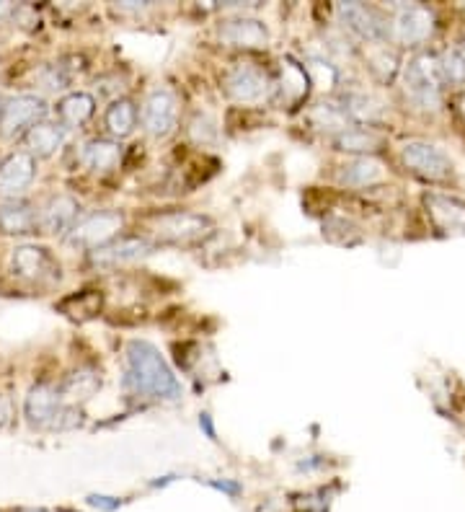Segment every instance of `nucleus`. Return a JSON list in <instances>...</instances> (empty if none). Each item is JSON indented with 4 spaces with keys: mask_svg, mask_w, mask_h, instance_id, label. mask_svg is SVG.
I'll use <instances>...</instances> for the list:
<instances>
[{
    "mask_svg": "<svg viewBox=\"0 0 465 512\" xmlns=\"http://www.w3.org/2000/svg\"><path fill=\"white\" fill-rule=\"evenodd\" d=\"M124 360H127V373H124L127 391L161 401L181 399V383L176 381L174 370L168 368L155 344L132 339L124 350Z\"/></svg>",
    "mask_w": 465,
    "mask_h": 512,
    "instance_id": "nucleus-1",
    "label": "nucleus"
},
{
    "mask_svg": "<svg viewBox=\"0 0 465 512\" xmlns=\"http://www.w3.org/2000/svg\"><path fill=\"white\" fill-rule=\"evenodd\" d=\"M403 91L419 109H440L442 75L437 55H419L403 68Z\"/></svg>",
    "mask_w": 465,
    "mask_h": 512,
    "instance_id": "nucleus-2",
    "label": "nucleus"
},
{
    "mask_svg": "<svg viewBox=\"0 0 465 512\" xmlns=\"http://www.w3.org/2000/svg\"><path fill=\"white\" fill-rule=\"evenodd\" d=\"M122 225L124 218L117 210H101V213L86 215L68 231V244L73 249H83L91 254V251L112 244L114 238H119Z\"/></svg>",
    "mask_w": 465,
    "mask_h": 512,
    "instance_id": "nucleus-3",
    "label": "nucleus"
},
{
    "mask_svg": "<svg viewBox=\"0 0 465 512\" xmlns=\"http://www.w3.org/2000/svg\"><path fill=\"white\" fill-rule=\"evenodd\" d=\"M223 88L228 99H233L236 104H259V101L272 96L274 83L267 70L256 68L251 63H238L225 73Z\"/></svg>",
    "mask_w": 465,
    "mask_h": 512,
    "instance_id": "nucleus-4",
    "label": "nucleus"
},
{
    "mask_svg": "<svg viewBox=\"0 0 465 512\" xmlns=\"http://www.w3.org/2000/svg\"><path fill=\"white\" fill-rule=\"evenodd\" d=\"M50 107L42 96L24 94V96H13L3 104L0 109V135L3 138H19V135H26L34 125L44 122Z\"/></svg>",
    "mask_w": 465,
    "mask_h": 512,
    "instance_id": "nucleus-5",
    "label": "nucleus"
},
{
    "mask_svg": "<svg viewBox=\"0 0 465 512\" xmlns=\"http://www.w3.org/2000/svg\"><path fill=\"white\" fill-rule=\"evenodd\" d=\"M401 158L416 176L429 179V182H440L453 171V163H450L445 150L432 143H424V140H411V143L403 145Z\"/></svg>",
    "mask_w": 465,
    "mask_h": 512,
    "instance_id": "nucleus-6",
    "label": "nucleus"
},
{
    "mask_svg": "<svg viewBox=\"0 0 465 512\" xmlns=\"http://www.w3.org/2000/svg\"><path fill=\"white\" fill-rule=\"evenodd\" d=\"M11 269L13 275L29 282L57 280V277H60V267H57L55 256L44 249V246L34 244H24L13 249Z\"/></svg>",
    "mask_w": 465,
    "mask_h": 512,
    "instance_id": "nucleus-7",
    "label": "nucleus"
},
{
    "mask_svg": "<svg viewBox=\"0 0 465 512\" xmlns=\"http://www.w3.org/2000/svg\"><path fill=\"white\" fill-rule=\"evenodd\" d=\"M179 122V101L168 88H155L150 91L143 104V127L153 138H166L171 135Z\"/></svg>",
    "mask_w": 465,
    "mask_h": 512,
    "instance_id": "nucleus-8",
    "label": "nucleus"
},
{
    "mask_svg": "<svg viewBox=\"0 0 465 512\" xmlns=\"http://www.w3.org/2000/svg\"><path fill=\"white\" fill-rule=\"evenodd\" d=\"M155 244L145 236H119L112 244L101 246V249L91 251V264L101 269H114L122 264H132L153 254Z\"/></svg>",
    "mask_w": 465,
    "mask_h": 512,
    "instance_id": "nucleus-9",
    "label": "nucleus"
},
{
    "mask_svg": "<svg viewBox=\"0 0 465 512\" xmlns=\"http://www.w3.org/2000/svg\"><path fill=\"white\" fill-rule=\"evenodd\" d=\"M62 409H65V404H62L60 388H55L52 383L31 386L24 399V414L31 427H55Z\"/></svg>",
    "mask_w": 465,
    "mask_h": 512,
    "instance_id": "nucleus-10",
    "label": "nucleus"
},
{
    "mask_svg": "<svg viewBox=\"0 0 465 512\" xmlns=\"http://www.w3.org/2000/svg\"><path fill=\"white\" fill-rule=\"evenodd\" d=\"M34 176H37V158L29 150H16L0 163V194L16 200L31 187Z\"/></svg>",
    "mask_w": 465,
    "mask_h": 512,
    "instance_id": "nucleus-11",
    "label": "nucleus"
},
{
    "mask_svg": "<svg viewBox=\"0 0 465 512\" xmlns=\"http://www.w3.org/2000/svg\"><path fill=\"white\" fill-rule=\"evenodd\" d=\"M212 220L197 213H166L155 220V236L161 241H194L210 233Z\"/></svg>",
    "mask_w": 465,
    "mask_h": 512,
    "instance_id": "nucleus-12",
    "label": "nucleus"
},
{
    "mask_svg": "<svg viewBox=\"0 0 465 512\" xmlns=\"http://www.w3.org/2000/svg\"><path fill=\"white\" fill-rule=\"evenodd\" d=\"M393 39L401 44H422L434 32V13L424 6H403L393 19Z\"/></svg>",
    "mask_w": 465,
    "mask_h": 512,
    "instance_id": "nucleus-13",
    "label": "nucleus"
},
{
    "mask_svg": "<svg viewBox=\"0 0 465 512\" xmlns=\"http://www.w3.org/2000/svg\"><path fill=\"white\" fill-rule=\"evenodd\" d=\"M336 16H339L341 26L349 29L357 37L367 39V42H380L385 39L388 29H385L383 19L372 8L362 6V3H339L336 6Z\"/></svg>",
    "mask_w": 465,
    "mask_h": 512,
    "instance_id": "nucleus-14",
    "label": "nucleus"
},
{
    "mask_svg": "<svg viewBox=\"0 0 465 512\" xmlns=\"http://www.w3.org/2000/svg\"><path fill=\"white\" fill-rule=\"evenodd\" d=\"M220 39H223L228 47H243V50H259V47H267L269 32L264 21L251 19V16H236V19H228L220 26Z\"/></svg>",
    "mask_w": 465,
    "mask_h": 512,
    "instance_id": "nucleus-15",
    "label": "nucleus"
},
{
    "mask_svg": "<svg viewBox=\"0 0 465 512\" xmlns=\"http://www.w3.org/2000/svg\"><path fill=\"white\" fill-rule=\"evenodd\" d=\"M81 205L70 194H55L39 213V228L44 233H68L78 220Z\"/></svg>",
    "mask_w": 465,
    "mask_h": 512,
    "instance_id": "nucleus-16",
    "label": "nucleus"
},
{
    "mask_svg": "<svg viewBox=\"0 0 465 512\" xmlns=\"http://www.w3.org/2000/svg\"><path fill=\"white\" fill-rule=\"evenodd\" d=\"M429 218L434 220L437 228L447 233L465 231V202L458 197H447V194H427L424 197Z\"/></svg>",
    "mask_w": 465,
    "mask_h": 512,
    "instance_id": "nucleus-17",
    "label": "nucleus"
},
{
    "mask_svg": "<svg viewBox=\"0 0 465 512\" xmlns=\"http://www.w3.org/2000/svg\"><path fill=\"white\" fill-rule=\"evenodd\" d=\"M24 143L34 158H50L68 143V130L57 122H39L26 132Z\"/></svg>",
    "mask_w": 465,
    "mask_h": 512,
    "instance_id": "nucleus-18",
    "label": "nucleus"
},
{
    "mask_svg": "<svg viewBox=\"0 0 465 512\" xmlns=\"http://www.w3.org/2000/svg\"><path fill=\"white\" fill-rule=\"evenodd\" d=\"M122 161V145L117 140L109 138H93L83 143L81 148V163L86 169L104 174V171L117 169V163Z\"/></svg>",
    "mask_w": 465,
    "mask_h": 512,
    "instance_id": "nucleus-19",
    "label": "nucleus"
},
{
    "mask_svg": "<svg viewBox=\"0 0 465 512\" xmlns=\"http://www.w3.org/2000/svg\"><path fill=\"white\" fill-rule=\"evenodd\" d=\"M39 225L37 210L24 200H11L0 207V233L6 236H26L34 233Z\"/></svg>",
    "mask_w": 465,
    "mask_h": 512,
    "instance_id": "nucleus-20",
    "label": "nucleus"
},
{
    "mask_svg": "<svg viewBox=\"0 0 465 512\" xmlns=\"http://www.w3.org/2000/svg\"><path fill=\"white\" fill-rule=\"evenodd\" d=\"M96 112V101L91 94H83V91H73V94L62 96L60 104H57V114L62 119V127H81L86 125L88 119Z\"/></svg>",
    "mask_w": 465,
    "mask_h": 512,
    "instance_id": "nucleus-21",
    "label": "nucleus"
},
{
    "mask_svg": "<svg viewBox=\"0 0 465 512\" xmlns=\"http://www.w3.org/2000/svg\"><path fill=\"white\" fill-rule=\"evenodd\" d=\"M99 388H101V375L91 368H81L65 378V383L60 386V396L62 401H73V404H78V401L91 399Z\"/></svg>",
    "mask_w": 465,
    "mask_h": 512,
    "instance_id": "nucleus-22",
    "label": "nucleus"
},
{
    "mask_svg": "<svg viewBox=\"0 0 465 512\" xmlns=\"http://www.w3.org/2000/svg\"><path fill=\"white\" fill-rule=\"evenodd\" d=\"M383 163L375 161V158H357V161L347 163V166H341L339 179L349 187H372V184L383 182Z\"/></svg>",
    "mask_w": 465,
    "mask_h": 512,
    "instance_id": "nucleus-23",
    "label": "nucleus"
},
{
    "mask_svg": "<svg viewBox=\"0 0 465 512\" xmlns=\"http://www.w3.org/2000/svg\"><path fill=\"white\" fill-rule=\"evenodd\" d=\"M106 130L112 132L114 138H130L137 127V107L130 99H117L104 114Z\"/></svg>",
    "mask_w": 465,
    "mask_h": 512,
    "instance_id": "nucleus-24",
    "label": "nucleus"
},
{
    "mask_svg": "<svg viewBox=\"0 0 465 512\" xmlns=\"http://www.w3.org/2000/svg\"><path fill=\"white\" fill-rule=\"evenodd\" d=\"M383 138L378 132L367 130V127H352V130H344L336 135L334 145L336 150H344V153H372L378 150Z\"/></svg>",
    "mask_w": 465,
    "mask_h": 512,
    "instance_id": "nucleus-25",
    "label": "nucleus"
},
{
    "mask_svg": "<svg viewBox=\"0 0 465 512\" xmlns=\"http://www.w3.org/2000/svg\"><path fill=\"white\" fill-rule=\"evenodd\" d=\"M341 109L347 112L349 119H354V122H367V125H372V122H378L383 117V109H380L378 101L367 94H349L347 99L341 101Z\"/></svg>",
    "mask_w": 465,
    "mask_h": 512,
    "instance_id": "nucleus-26",
    "label": "nucleus"
},
{
    "mask_svg": "<svg viewBox=\"0 0 465 512\" xmlns=\"http://www.w3.org/2000/svg\"><path fill=\"white\" fill-rule=\"evenodd\" d=\"M310 122L318 127V130H329V132H344L347 130V112L341 109V104H318L313 112H310Z\"/></svg>",
    "mask_w": 465,
    "mask_h": 512,
    "instance_id": "nucleus-27",
    "label": "nucleus"
},
{
    "mask_svg": "<svg viewBox=\"0 0 465 512\" xmlns=\"http://www.w3.org/2000/svg\"><path fill=\"white\" fill-rule=\"evenodd\" d=\"M440 63V75H442V86L450 83V86H463L465 83V60L458 50H447L437 57Z\"/></svg>",
    "mask_w": 465,
    "mask_h": 512,
    "instance_id": "nucleus-28",
    "label": "nucleus"
},
{
    "mask_svg": "<svg viewBox=\"0 0 465 512\" xmlns=\"http://www.w3.org/2000/svg\"><path fill=\"white\" fill-rule=\"evenodd\" d=\"M88 505L96 507V510L101 512H114L124 505V500H119V497H109V494H91V497H88Z\"/></svg>",
    "mask_w": 465,
    "mask_h": 512,
    "instance_id": "nucleus-29",
    "label": "nucleus"
},
{
    "mask_svg": "<svg viewBox=\"0 0 465 512\" xmlns=\"http://www.w3.org/2000/svg\"><path fill=\"white\" fill-rule=\"evenodd\" d=\"M207 487L217 489V492L228 494L230 500H233V497H238V494L243 492V487H241V484H238V481H228V479H223V481H207Z\"/></svg>",
    "mask_w": 465,
    "mask_h": 512,
    "instance_id": "nucleus-30",
    "label": "nucleus"
},
{
    "mask_svg": "<svg viewBox=\"0 0 465 512\" xmlns=\"http://www.w3.org/2000/svg\"><path fill=\"white\" fill-rule=\"evenodd\" d=\"M199 427H202V430H205V435H207V438H210V440H215V438H217L215 427H212L210 414H202V417H199Z\"/></svg>",
    "mask_w": 465,
    "mask_h": 512,
    "instance_id": "nucleus-31",
    "label": "nucleus"
},
{
    "mask_svg": "<svg viewBox=\"0 0 465 512\" xmlns=\"http://www.w3.org/2000/svg\"><path fill=\"white\" fill-rule=\"evenodd\" d=\"M6 422H8V401L0 396V427L6 425Z\"/></svg>",
    "mask_w": 465,
    "mask_h": 512,
    "instance_id": "nucleus-32",
    "label": "nucleus"
},
{
    "mask_svg": "<svg viewBox=\"0 0 465 512\" xmlns=\"http://www.w3.org/2000/svg\"><path fill=\"white\" fill-rule=\"evenodd\" d=\"M11 11H13V6H8V3H0V16H8Z\"/></svg>",
    "mask_w": 465,
    "mask_h": 512,
    "instance_id": "nucleus-33",
    "label": "nucleus"
},
{
    "mask_svg": "<svg viewBox=\"0 0 465 512\" xmlns=\"http://www.w3.org/2000/svg\"><path fill=\"white\" fill-rule=\"evenodd\" d=\"M458 52H460V55H463V60H465V42L460 44V47H458Z\"/></svg>",
    "mask_w": 465,
    "mask_h": 512,
    "instance_id": "nucleus-34",
    "label": "nucleus"
},
{
    "mask_svg": "<svg viewBox=\"0 0 465 512\" xmlns=\"http://www.w3.org/2000/svg\"><path fill=\"white\" fill-rule=\"evenodd\" d=\"M21 512H55V510H42V507H39V510H21Z\"/></svg>",
    "mask_w": 465,
    "mask_h": 512,
    "instance_id": "nucleus-35",
    "label": "nucleus"
},
{
    "mask_svg": "<svg viewBox=\"0 0 465 512\" xmlns=\"http://www.w3.org/2000/svg\"><path fill=\"white\" fill-rule=\"evenodd\" d=\"M0 109H3V107H0Z\"/></svg>",
    "mask_w": 465,
    "mask_h": 512,
    "instance_id": "nucleus-36",
    "label": "nucleus"
}]
</instances>
